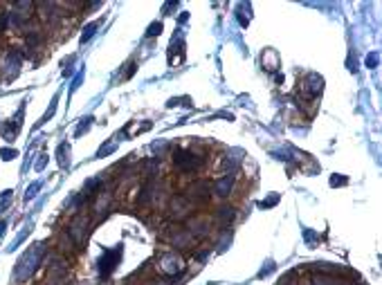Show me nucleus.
<instances>
[{
    "mask_svg": "<svg viewBox=\"0 0 382 285\" xmlns=\"http://www.w3.org/2000/svg\"><path fill=\"white\" fill-rule=\"evenodd\" d=\"M162 238L169 242L171 247H176L178 251H187V249H193L198 245V240L189 234V229L180 223H171V225H164L162 227Z\"/></svg>",
    "mask_w": 382,
    "mask_h": 285,
    "instance_id": "obj_1",
    "label": "nucleus"
},
{
    "mask_svg": "<svg viewBox=\"0 0 382 285\" xmlns=\"http://www.w3.org/2000/svg\"><path fill=\"white\" fill-rule=\"evenodd\" d=\"M93 227H95V223H93V218H90L88 213H77V216L70 220V225H68L65 232H68V236L74 240V245L79 247V251L86 247L90 234H93Z\"/></svg>",
    "mask_w": 382,
    "mask_h": 285,
    "instance_id": "obj_2",
    "label": "nucleus"
},
{
    "mask_svg": "<svg viewBox=\"0 0 382 285\" xmlns=\"http://www.w3.org/2000/svg\"><path fill=\"white\" fill-rule=\"evenodd\" d=\"M167 216L171 218V223H185L187 218H191L196 213V207L189 202L182 193H176V195H169L167 198V207H164Z\"/></svg>",
    "mask_w": 382,
    "mask_h": 285,
    "instance_id": "obj_3",
    "label": "nucleus"
},
{
    "mask_svg": "<svg viewBox=\"0 0 382 285\" xmlns=\"http://www.w3.org/2000/svg\"><path fill=\"white\" fill-rule=\"evenodd\" d=\"M182 195H185V198L198 209L200 204L209 202V198H211V182H209V180H205V178L193 180V182H189L185 187Z\"/></svg>",
    "mask_w": 382,
    "mask_h": 285,
    "instance_id": "obj_4",
    "label": "nucleus"
},
{
    "mask_svg": "<svg viewBox=\"0 0 382 285\" xmlns=\"http://www.w3.org/2000/svg\"><path fill=\"white\" fill-rule=\"evenodd\" d=\"M205 164H207L205 155H196L193 150H176V157H173V166H176L182 175L196 173V171H200Z\"/></svg>",
    "mask_w": 382,
    "mask_h": 285,
    "instance_id": "obj_5",
    "label": "nucleus"
},
{
    "mask_svg": "<svg viewBox=\"0 0 382 285\" xmlns=\"http://www.w3.org/2000/svg\"><path fill=\"white\" fill-rule=\"evenodd\" d=\"M185 227L189 229L191 236L200 242V240H205L207 236H211L214 220H211V216H207V213H193L191 218H187V225H185Z\"/></svg>",
    "mask_w": 382,
    "mask_h": 285,
    "instance_id": "obj_6",
    "label": "nucleus"
},
{
    "mask_svg": "<svg viewBox=\"0 0 382 285\" xmlns=\"http://www.w3.org/2000/svg\"><path fill=\"white\" fill-rule=\"evenodd\" d=\"M157 272L164 276H178L182 270V258L178 251H164L157 256Z\"/></svg>",
    "mask_w": 382,
    "mask_h": 285,
    "instance_id": "obj_7",
    "label": "nucleus"
},
{
    "mask_svg": "<svg viewBox=\"0 0 382 285\" xmlns=\"http://www.w3.org/2000/svg\"><path fill=\"white\" fill-rule=\"evenodd\" d=\"M299 90H301L304 99H308V101H315V97H317L319 92L324 90L322 77H319V74H306L304 81H301V86H299Z\"/></svg>",
    "mask_w": 382,
    "mask_h": 285,
    "instance_id": "obj_8",
    "label": "nucleus"
},
{
    "mask_svg": "<svg viewBox=\"0 0 382 285\" xmlns=\"http://www.w3.org/2000/svg\"><path fill=\"white\" fill-rule=\"evenodd\" d=\"M234 182H236V178H234L232 173L221 175V178L216 180V182H211V193H216L218 198H227V195H232Z\"/></svg>",
    "mask_w": 382,
    "mask_h": 285,
    "instance_id": "obj_9",
    "label": "nucleus"
},
{
    "mask_svg": "<svg viewBox=\"0 0 382 285\" xmlns=\"http://www.w3.org/2000/svg\"><path fill=\"white\" fill-rule=\"evenodd\" d=\"M56 254H61L63 258H70V256H74L79 251V247L74 245V240L68 236V232H61L59 236H56Z\"/></svg>",
    "mask_w": 382,
    "mask_h": 285,
    "instance_id": "obj_10",
    "label": "nucleus"
},
{
    "mask_svg": "<svg viewBox=\"0 0 382 285\" xmlns=\"http://www.w3.org/2000/svg\"><path fill=\"white\" fill-rule=\"evenodd\" d=\"M234 218H236V209L232 207V204H221V207H216L211 220H214V225H218V227H225V225H230Z\"/></svg>",
    "mask_w": 382,
    "mask_h": 285,
    "instance_id": "obj_11",
    "label": "nucleus"
},
{
    "mask_svg": "<svg viewBox=\"0 0 382 285\" xmlns=\"http://www.w3.org/2000/svg\"><path fill=\"white\" fill-rule=\"evenodd\" d=\"M310 285H339V279L333 274H322V272H315L310 274Z\"/></svg>",
    "mask_w": 382,
    "mask_h": 285,
    "instance_id": "obj_12",
    "label": "nucleus"
},
{
    "mask_svg": "<svg viewBox=\"0 0 382 285\" xmlns=\"http://www.w3.org/2000/svg\"><path fill=\"white\" fill-rule=\"evenodd\" d=\"M99 29V20H95V23H90L88 27L84 29V36H81V43H86V41H90L95 36V32Z\"/></svg>",
    "mask_w": 382,
    "mask_h": 285,
    "instance_id": "obj_13",
    "label": "nucleus"
},
{
    "mask_svg": "<svg viewBox=\"0 0 382 285\" xmlns=\"http://www.w3.org/2000/svg\"><path fill=\"white\" fill-rule=\"evenodd\" d=\"M59 162H61V166H68V146H61L59 148Z\"/></svg>",
    "mask_w": 382,
    "mask_h": 285,
    "instance_id": "obj_14",
    "label": "nucleus"
},
{
    "mask_svg": "<svg viewBox=\"0 0 382 285\" xmlns=\"http://www.w3.org/2000/svg\"><path fill=\"white\" fill-rule=\"evenodd\" d=\"M0 157H2V160H14L16 150L14 148H2V150H0Z\"/></svg>",
    "mask_w": 382,
    "mask_h": 285,
    "instance_id": "obj_15",
    "label": "nucleus"
},
{
    "mask_svg": "<svg viewBox=\"0 0 382 285\" xmlns=\"http://www.w3.org/2000/svg\"><path fill=\"white\" fill-rule=\"evenodd\" d=\"M160 29H162V23H153L151 27H148L146 36H157V34H160Z\"/></svg>",
    "mask_w": 382,
    "mask_h": 285,
    "instance_id": "obj_16",
    "label": "nucleus"
},
{
    "mask_svg": "<svg viewBox=\"0 0 382 285\" xmlns=\"http://www.w3.org/2000/svg\"><path fill=\"white\" fill-rule=\"evenodd\" d=\"M342 184H346V178H342V175H337V178H331V187H342Z\"/></svg>",
    "mask_w": 382,
    "mask_h": 285,
    "instance_id": "obj_17",
    "label": "nucleus"
},
{
    "mask_svg": "<svg viewBox=\"0 0 382 285\" xmlns=\"http://www.w3.org/2000/svg\"><path fill=\"white\" fill-rule=\"evenodd\" d=\"M367 65H369V68H376V65H378V54H371V56H367Z\"/></svg>",
    "mask_w": 382,
    "mask_h": 285,
    "instance_id": "obj_18",
    "label": "nucleus"
},
{
    "mask_svg": "<svg viewBox=\"0 0 382 285\" xmlns=\"http://www.w3.org/2000/svg\"><path fill=\"white\" fill-rule=\"evenodd\" d=\"M196 258H198V261H205V258H209V249H200V251L196 254Z\"/></svg>",
    "mask_w": 382,
    "mask_h": 285,
    "instance_id": "obj_19",
    "label": "nucleus"
},
{
    "mask_svg": "<svg viewBox=\"0 0 382 285\" xmlns=\"http://www.w3.org/2000/svg\"><path fill=\"white\" fill-rule=\"evenodd\" d=\"M5 227H7V223H0V236L5 234Z\"/></svg>",
    "mask_w": 382,
    "mask_h": 285,
    "instance_id": "obj_20",
    "label": "nucleus"
},
{
    "mask_svg": "<svg viewBox=\"0 0 382 285\" xmlns=\"http://www.w3.org/2000/svg\"><path fill=\"white\" fill-rule=\"evenodd\" d=\"M355 285H369V283H364V281H358V283H355Z\"/></svg>",
    "mask_w": 382,
    "mask_h": 285,
    "instance_id": "obj_21",
    "label": "nucleus"
}]
</instances>
